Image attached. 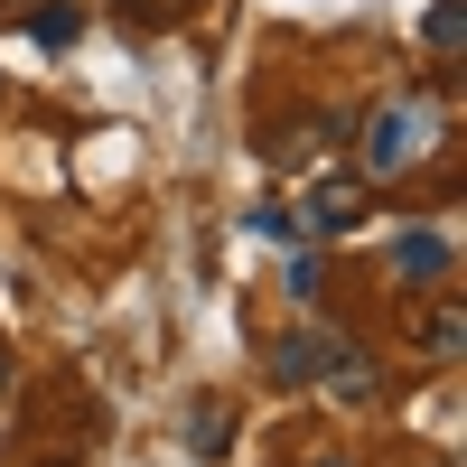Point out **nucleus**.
<instances>
[{
    "label": "nucleus",
    "mask_w": 467,
    "mask_h": 467,
    "mask_svg": "<svg viewBox=\"0 0 467 467\" xmlns=\"http://www.w3.org/2000/svg\"><path fill=\"white\" fill-rule=\"evenodd\" d=\"M449 131H440V112L420 103V94H393V103H374L365 122H356V178L365 187H393V178H411L420 160H431Z\"/></svg>",
    "instance_id": "nucleus-1"
},
{
    "label": "nucleus",
    "mask_w": 467,
    "mask_h": 467,
    "mask_svg": "<svg viewBox=\"0 0 467 467\" xmlns=\"http://www.w3.org/2000/svg\"><path fill=\"white\" fill-rule=\"evenodd\" d=\"M290 224L308 234V244H337V234H356V224H365V178H318V187L290 206Z\"/></svg>",
    "instance_id": "nucleus-2"
},
{
    "label": "nucleus",
    "mask_w": 467,
    "mask_h": 467,
    "mask_svg": "<svg viewBox=\"0 0 467 467\" xmlns=\"http://www.w3.org/2000/svg\"><path fill=\"white\" fill-rule=\"evenodd\" d=\"M318 383H327L337 402H356V411H365V402H383V365L365 356V346H346V337H327V356H318Z\"/></svg>",
    "instance_id": "nucleus-3"
},
{
    "label": "nucleus",
    "mask_w": 467,
    "mask_h": 467,
    "mask_svg": "<svg viewBox=\"0 0 467 467\" xmlns=\"http://www.w3.org/2000/svg\"><path fill=\"white\" fill-rule=\"evenodd\" d=\"M449 271H458V253H449L440 224H411L402 244H393V281H411V290H440Z\"/></svg>",
    "instance_id": "nucleus-4"
},
{
    "label": "nucleus",
    "mask_w": 467,
    "mask_h": 467,
    "mask_svg": "<svg viewBox=\"0 0 467 467\" xmlns=\"http://www.w3.org/2000/svg\"><path fill=\"white\" fill-rule=\"evenodd\" d=\"M318 356H327V337H318V327H290V337H271V383H281V393L318 383Z\"/></svg>",
    "instance_id": "nucleus-5"
},
{
    "label": "nucleus",
    "mask_w": 467,
    "mask_h": 467,
    "mask_svg": "<svg viewBox=\"0 0 467 467\" xmlns=\"http://www.w3.org/2000/svg\"><path fill=\"white\" fill-rule=\"evenodd\" d=\"M187 449H197L206 467H215V458L234 449V402H224V393H206L197 411H187Z\"/></svg>",
    "instance_id": "nucleus-6"
},
{
    "label": "nucleus",
    "mask_w": 467,
    "mask_h": 467,
    "mask_svg": "<svg viewBox=\"0 0 467 467\" xmlns=\"http://www.w3.org/2000/svg\"><path fill=\"white\" fill-rule=\"evenodd\" d=\"M28 28H37V47H75V28H85V0H28Z\"/></svg>",
    "instance_id": "nucleus-7"
},
{
    "label": "nucleus",
    "mask_w": 467,
    "mask_h": 467,
    "mask_svg": "<svg viewBox=\"0 0 467 467\" xmlns=\"http://www.w3.org/2000/svg\"><path fill=\"white\" fill-rule=\"evenodd\" d=\"M318 140H337V122H281V131H271L262 150H271V169H299Z\"/></svg>",
    "instance_id": "nucleus-8"
},
{
    "label": "nucleus",
    "mask_w": 467,
    "mask_h": 467,
    "mask_svg": "<svg viewBox=\"0 0 467 467\" xmlns=\"http://www.w3.org/2000/svg\"><path fill=\"white\" fill-rule=\"evenodd\" d=\"M458 346H467V327H458V299H440L431 318H420V356H431V365H458Z\"/></svg>",
    "instance_id": "nucleus-9"
},
{
    "label": "nucleus",
    "mask_w": 467,
    "mask_h": 467,
    "mask_svg": "<svg viewBox=\"0 0 467 467\" xmlns=\"http://www.w3.org/2000/svg\"><path fill=\"white\" fill-rule=\"evenodd\" d=\"M458 37H467V0H431V47H440V66L458 57Z\"/></svg>",
    "instance_id": "nucleus-10"
},
{
    "label": "nucleus",
    "mask_w": 467,
    "mask_h": 467,
    "mask_svg": "<svg viewBox=\"0 0 467 467\" xmlns=\"http://www.w3.org/2000/svg\"><path fill=\"white\" fill-rule=\"evenodd\" d=\"M253 234H299V224H290V206H281V197H262V206H253Z\"/></svg>",
    "instance_id": "nucleus-11"
},
{
    "label": "nucleus",
    "mask_w": 467,
    "mask_h": 467,
    "mask_svg": "<svg viewBox=\"0 0 467 467\" xmlns=\"http://www.w3.org/2000/svg\"><path fill=\"white\" fill-rule=\"evenodd\" d=\"M19 10H28V0H0V19H19Z\"/></svg>",
    "instance_id": "nucleus-12"
},
{
    "label": "nucleus",
    "mask_w": 467,
    "mask_h": 467,
    "mask_svg": "<svg viewBox=\"0 0 467 467\" xmlns=\"http://www.w3.org/2000/svg\"><path fill=\"white\" fill-rule=\"evenodd\" d=\"M0 393H10V356H0Z\"/></svg>",
    "instance_id": "nucleus-13"
},
{
    "label": "nucleus",
    "mask_w": 467,
    "mask_h": 467,
    "mask_svg": "<svg viewBox=\"0 0 467 467\" xmlns=\"http://www.w3.org/2000/svg\"><path fill=\"white\" fill-rule=\"evenodd\" d=\"M122 10H140V0H122Z\"/></svg>",
    "instance_id": "nucleus-14"
}]
</instances>
